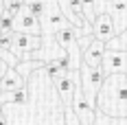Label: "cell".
Returning <instances> with one entry per match:
<instances>
[{"label": "cell", "mask_w": 127, "mask_h": 125, "mask_svg": "<svg viewBox=\"0 0 127 125\" xmlns=\"http://www.w3.org/2000/svg\"><path fill=\"white\" fill-rule=\"evenodd\" d=\"M11 44H13V33L0 31V48H4V50H11Z\"/></svg>", "instance_id": "15"}, {"label": "cell", "mask_w": 127, "mask_h": 125, "mask_svg": "<svg viewBox=\"0 0 127 125\" xmlns=\"http://www.w3.org/2000/svg\"><path fill=\"white\" fill-rule=\"evenodd\" d=\"M107 7H110L107 13L112 15L114 26H116V35L125 33L127 31V0H114V2L107 4Z\"/></svg>", "instance_id": "9"}, {"label": "cell", "mask_w": 127, "mask_h": 125, "mask_svg": "<svg viewBox=\"0 0 127 125\" xmlns=\"http://www.w3.org/2000/svg\"><path fill=\"white\" fill-rule=\"evenodd\" d=\"M44 40L42 35H33V33H13V44H11V53L20 57L22 62V53H39L42 50Z\"/></svg>", "instance_id": "5"}, {"label": "cell", "mask_w": 127, "mask_h": 125, "mask_svg": "<svg viewBox=\"0 0 127 125\" xmlns=\"http://www.w3.org/2000/svg\"><path fill=\"white\" fill-rule=\"evenodd\" d=\"M13 26L18 33H33V35H42V22L37 18H33L29 11H22L20 15L13 18Z\"/></svg>", "instance_id": "8"}, {"label": "cell", "mask_w": 127, "mask_h": 125, "mask_svg": "<svg viewBox=\"0 0 127 125\" xmlns=\"http://www.w3.org/2000/svg\"><path fill=\"white\" fill-rule=\"evenodd\" d=\"M103 75L101 68H96V66H86V64H81V68H79V81H81V90H83V94H86V99L96 108V94H99V90L103 86Z\"/></svg>", "instance_id": "2"}, {"label": "cell", "mask_w": 127, "mask_h": 125, "mask_svg": "<svg viewBox=\"0 0 127 125\" xmlns=\"http://www.w3.org/2000/svg\"><path fill=\"white\" fill-rule=\"evenodd\" d=\"M22 11H24V0H7L4 2V13L7 15L15 18V15H20Z\"/></svg>", "instance_id": "13"}, {"label": "cell", "mask_w": 127, "mask_h": 125, "mask_svg": "<svg viewBox=\"0 0 127 125\" xmlns=\"http://www.w3.org/2000/svg\"><path fill=\"white\" fill-rule=\"evenodd\" d=\"M24 11H29L37 20H44L46 18V0H24Z\"/></svg>", "instance_id": "12"}, {"label": "cell", "mask_w": 127, "mask_h": 125, "mask_svg": "<svg viewBox=\"0 0 127 125\" xmlns=\"http://www.w3.org/2000/svg\"><path fill=\"white\" fill-rule=\"evenodd\" d=\"M103 75H116V73H127V50L118 48H107L103 53V62H101Z\"/></svg>", "instance_id": "4"}, {"label": "cell", "mask_w": 127, "mask_h": 125, "mask_svg": "<svg viewBox=\"0 0 127 125\" xmlns=\"http://www.w3.org/2000/svg\"><path fill=\"white\" fill-rule=\"evenodd\" d=\"M125 77H127V73H125Z\"/></svg>", "instance_id": "21"}, {"label": "cell", "mask_w": 127, "mask_h": 125, "mask_svg": "<svg viewBox=\"0 0 127 125\" xmlns=\"http://www.w3.org/2000/svg\"><path fill=\"white\" fill-rule=\"evenodd\" d=\"M22 88H26V81H24V77L20 75L15 68H9L7 75L0 79V94L15 92V90H22Z\"/></svg>", "instance_id": "10"}, {"label": "cell", "mask_w": 127, "mask_h": 125, "mask_svg": "<svg viewBox=\"0 0 127 125\" xmlns=\"http://www.w3.org/2000/svg\"><path fill=\"white\" fill-rule=\"evenodd\" d=\"M4 2H7V0H4Z\"/></svg>", "instance_id": "22"}, {"label": "cell", "mask_w": 127, "mask_h": 125, "mask_svg": "<svg viewBox=\"0 0 127 125\" xmlns=\"http://www.w3.org/2000/svg\"><path fill=\"white\" fill-rule=\"evenodd\" d=\"M72 112H75L79 125H94V121H96V108L86 99L81 83H77L75 94H72Z\"/></svg>", "instance_id": "3"}, {"label": "cell", "mask_w": 127, "mask_h": 125, "mask_svg": "<svg viewBox=\"0 0 127 125\" xmlns=\"http://www.w3.org/2000/svg\"><path fill=\"white\" fill-rule=\"evenodd\" d=\"M92 35L94 40H101V42H110V40L116 38V26H114V20L107 11H101L96 13V18L92 20Z\"/></svg>", "instance_id": "6"}, {"label": "cell", "mask_w": 127, "mask_h": 125, "mask_svg": "<svg viewBox=\"0 0 127 125\" xmlns=\"http://www.w3.org/2000/svg\"><path fill=\"white\" fill-rule=\"evenodd\" d=\"M103 53H105V42L101 40H92L86 48L81 50V64L86 66H96L101 68V62H103Z\"/></svg>", "instance_id": "7"}, {"label": "cell", "mask_w": 127, "mask_h": 125, "mask_svg": "<svg viewBox=\"0 0 127 125\" xmlns=\"http://www.w3.org/2000/svg\"><path fill=\"white\" fill-rule=\"evenodd\" d=\"M0 125H9V123H7V119H4V114H2V110H0Z\"/></svg>", "instance_id": "17"}, {"label": "cell", "mask_w": 127, "mask_h": 125, "mask_svg": "<svg viewBox=\"0 0 127 125\" xmlns=\"http://www.w3.org/2000/svg\"><path fill=\"white\" fill-rule=\"evenodd\" d=\"M26 101H29V92H26V88L15 90V92H7V94H0V105H7V103H13V105H24Z\"/></svg>", "instance_id": "11"}, {"label": "cell", "mask_w": 127, "mask_h": 125, "mask_svg": "<svg viewBox=\"0 0 127 125\" xmlns=\"http://www.w3.org/2000/svg\"><path fill=\"white\" fill-rule=\"evenodd\" d=\"M9 68H11V66H9V64L4 62L2 57H0V79H2V77L7 75V70H9Z\"/></svg>", "instance_id": "16"}, {"label": "cell", "mask_w": 127, "mask_h": 125, "mask_svg": "<svg viewBox=\"0 0 127 125\" xmlns=\"http://www.w3.org/2000/svg\"><path fill=\"white\" fill-rule=\"evenodd\" d=\"M0 31H7V33H15V26H13V18L2 13L0 15Z\"/></svg>", "instance_id": "14"}, {"label": "cell", "mask_w": 127, "mask_h": 125, "mask_svg": "<svg viewBox=\"0 0 127 125\" xmlns=\"http://www.w3.org/2000/svg\"><path fill=\"white\" fill-rule=\"evenodd\" d=\"M96 110L112 119H127V77L125 73L107 75L96 94Z\"/></svg>", "instance_id": "1"}, {"label": "cell", "mask_w": 127, "mask_h": 125, "mask_svg": "<svg viewBox=\"0 0 127 125\" xmlns=\"http://www.w3.org/2000/svg\"><path fill=\"white\" fill-rule=\"evenodd\" d=\"M103 2H105V7H107V4H112V2H114V0H103Z\"/></svg>", "instance_id": "20"}, {"label": "cell", "mask_w": 127, "mask_h": 125, "mask_svg": "<svg viewBox=\"0 0 127 125\" xmlns=\"http://www.w3.org/2000/svg\"><path fill=\"white\" fill-rule=\"evenodd\" d=\"M125 38H127V31H125V33H121V38H116V40H118V42H123Z\"/></svg>", "instance_id": "19"}, {"label": "cell", "mask_w": 127, "mask_h": 125, "mask_svg": "<svg viewBox=\"0 0 127 125\" xmlns=\"http://www.w3.org/2000/svg\"><path fill=\"white\" fill-rule=\"evenodd\" d=\"M4 13V0H0V15Z\"/></svg>", "instance_id": "18"}]
</instances>
